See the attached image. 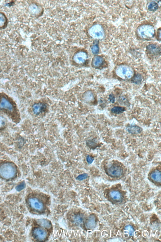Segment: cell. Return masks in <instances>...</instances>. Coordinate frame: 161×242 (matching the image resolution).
<instances>
[{
    "mask_svg": "<svg viewBox=\"0 0 161 242\" xmlns=\"http://www.w3.org/2000/svg\"><path fill=\"white\" fill-rule=\"evenodd\" d=\"M94 159L93 157L89 155H88L86 157V160L89 164H91L94 161Z\"/></svg>",
    "mask_w": 161,
    "mask_h": 242,
    "instance_id": "obj_27",
    "label": "cell"
},
{
    "mask_svg": "<svg viewBox=\"0 0 161 242\" xmlns=\"http://www.w3.org/2000/svg\"><path fill=\"white\" fill-rule=\"evenodd\" d=\"M107 175L112 177H118L121 176L123 172L122 168L117 165H113L107 169Z\"/></svg>",
    "mask_w": 161,
    "mask_h": 242,
    "instance_id": "obj_6",
    "label": "cell"
},
{
    "mask_svg": "<svg viewBox=\"0 0 161 242\" xmlns=\"http://www.w3.org/2000/svg\"><path fill=\"white\" fill-rule=\"evenodd\" d=\"M116 74L123 79H128L132 78L134 75V71L132 68L126 65L118 66L115 70Z\"/></svg>",
    "mask_w": 161,
    "mask_h": 242,
    "instance_id": "obj_4",
    "label": "cell"
},
{
    "mask_svg": "<svg viewBox=\"0 0 161 242\" xmlns=\"http://www.w3.org/2000/svg\"><path fill=\"white\" fill-rule=\"evenodd\" d=\"M125 230L126 233L130 236L134 235V230L133 227L130 225H128L125 227Z\"/></svg>",
    "mask_w": 161,
    "mask_h": 242,
    "instance_id": "obj_20",
    "label": "cell"
},
{
    "mask_svg": "<svg viewBox=\"0 0 161 242\" xmlns=\"http://www.w3.org/2000/svg\"><path fill=\"white\" fill-rule=\"evenodd\" d=\"M146 51L148 54L152 56H158L160 54V47L158 45L155 44L148 45Z\"/></svg>",
    "mask_w": 161,
    "mask_h": 242,
    "instance_id": "obj_9",
    "label": "cell"
},
{
    "mask_svg": "<svg viewBox=\"0 0 161 242\" xmlns=\"http://www.w3.org/2000/svg\"><path fill=\"white\" fill-rule=\"evenodd\" d=\"M87 145L90 148H94L97 145V142L95 139H90L87 141Z\"/></svg>",
    "mask_w": 161,
    "mask_h": 242,
    "instance_id": "obj_21",
    "label": "cell"
},
{
    "mask_svg": "<svg viewBox=\"0 0 161 242\" xmlns=\"http://www.w3.org/2000/svg\"><path fill=\"white\" fill-rule=\"evenodd\" d=\"M32 234L35 239L39 241H43L45 240L47 236L46 231L40 228L35 229L33 231Z\"/></svg>",
    "mask_w": 161,
    "mask_h": 242,
    "instance_id": "obj_8",
    "label": "cell"
},
{
    "mask_svg": "<svg viewBox=\"0 0 161 242\" xmlns=\"http://www.w3.org/2000/svg\"><path fill=\"white\" fill-rule=\"evenodd\" d=\"M127 131L129 133L132 134H139L142 131V129L139 126H131L127 128Z\"/></svg>",
    "mask_w": 161,
    "mask_h": 242,
    "instance_id": "obj_16",
    "label": "cell"
},
{
    "mask_svg": "<svg viewBox=\"0 0 161 242\" xmlns=\"http://www.w3.org/2000/svg\"><path fill=\"white\" fill-rule=\"evenodd\" d=\"M6 21L5 17L2 15H0V26L4 25Z\"/></svg>",
    "mask_w": 161,
    "mask_h": 242,
    "instance_id": "obj_26",
    "label": "cell"
},
{
    "mask_svg": "<svg viewBox=\"0 0 161 242\" xmlns=\"http://www.w3.org/2000/svg\"><path fill=\"white\" fill-rule=\"evenodd\" d=\"M17 168L12 163L6 162L0 165V177L9 180L14 178L17 175Z\"/></svg>",
    "mask_w": 161,
    "mask_h": 242,
    "instance_id": "obj_2",
    "label": "cell"
},
{
    "mask_svg": "<svg viewBox=\"0 0 161 242\" xmlns=\"http://www.w3.org/2000/svg\"><path fill=\"white\" fill-rule=\"evenodd\" d=\"M28 203L32 209L37 211H41L43 209V204L36 198H31L28 199Z\"/></svg>",
    "mask_w": 161,
    "mask_h": 242,
    "instance_id": "obj_7",
    "label": "cell"
},
{
    "mask_svg": "<svg viewBox=\"0 0 161 242\" xmlns=\"http://www.w3.org/2000/svg\"><path fill=\"white\" fill-rule=\"evenodd\" d=\"M137 36L143 40H149L154 37L155 30L152 25L144 24L140 26L137 30Z\"/></svg>",
    "mask_w": 161,
    "mask_h": 242,
    "instance_id": "obj_3",
    "label": "cell"
},
{
    "mask_svg": "<svg viewBox=\"0 0 161 242\" xmlns=\"http://www.w3.org/2000/svg\"><path fill=\"white\" fill-rule=\"evenodd\" d=\"M109 99L110 101L112 103H114L115 101V96L113 94H111L109 96Z\"/></svg>",
    "mask_w": 161,
    "mask_h": 242,
    "instance_id": "obj_28",
    "label": "cell"
},
{
    "mask_svg": "<svg viewBox=\"0 0 161 242\" xmlns=\"http://www.w3.org/2000/svg\"><path fill=\"white\" fill-rule=\"evenodd\" d=\"M88 177L87 173H84L79 175L77 177V179L79 180L82 181L86 179Z\"/></svg>",
    "mask_w": 161,
    "mask_h": 242,
    "instance_id": "obj_24",
    "label": "cell"
},
{
    "mask_svg": "<svg viewBox=\"0 0 161 242\" xmlns=\"http://www.w3.org/2000/svg\"><path fill=\"white\" fill-rule=\"evenodd\" d=\"M87 55L84 52L81 51L77 53L75 56V59L79 63H84L87 58Z\"/></svg>",
    "mask_w": 161,
    "mask_h": 242,
    "instance_id": "obj_12",
    "label": "cell"
},
{
    "mask_svg": "<svg viewBox=\"0 0 161 242\" xmlns=\"http://www.w3.org/2000/svg\"><path fill=\"white\" fill-rule=\"evenodd\" d=\"M73 222L77 225H81L84 221V216L82 214H78L75 215L73 217Z\"/></svg>",
    "mask_w": 161,
    "mask_h": 242,
    "instance_id": "obj_17",
    "label": "cell"
},
{
    "mask_svg": "<svg viewBox=\"0 0 161 242\" xmlns=\"http://www.w3.org/2000/svg\"><path fill=\"white\" fill-rule=\"evenodd\" d=\"M89 33L92 37L98 39H103L104 36V29L100 25L97 24L92 26L89 30Z\"/></svg>",
    "mask_w": 161,
    "mask_h": 242,
    "instance_id": "obj_5",
    "label": "cell"
},
{
    "mask_svg": "<svg viewBox=\"0 0 161 242\" xmlns=\"http://www.w3.org/2000/svg\"><path fill=\"white\" fill-rule=\"evenodd\" d=\"M91 51L93 54H97L99 51V46L98 44L93 45L91 47Z\"/></svg>",
    "mask_w": 161,
    "mask_h": 242,
    "instance_id": "obj_22",
    "label": "cell"
},
{
    "mask_svg": "<svg viewBox=\"0 0 161 242\" xmlns=\"http://www.w3.org/2000/svg\"><path fill=\"white\" fill-rule=\"evenodd\" d=\"M16 105L12 99L5 94L0 95V111L12 115L17 112Z\"/></svg>",
    "mask_w": 161,
    "mask_h": 242,
    "instance_id": "obj_1",
    "label": "cell"
},
{
    "mask_svg": "<svg viewBox=\"0 0 161 242\" xmlns=\"http://www.w3.org/2000/svg\"><path fill=\"white\" fill-rule=\"evenodd\" d=\"M104 62V59L102 56H95L92 60V65L93 67L99 68L103 65Z\"/></svg>",
    "mask_w": 161,
    "mask_h": 242,
    "instance_id": "obj_11",
    "label": "cell"
},
{
    "mask_svg": "<svg viewBox=\"0 0 161 242\" xmlns=\"http://www.w3.org/2000/svg\"><path fill=\"white\" fill-rule=\"evenodd\" d=\"M151 179L157 183H160L161 181V172L159 170H156L152 172L151 175Z\"/></svg>",
    "mask_w": 161,
    "mask_h": 242,
    "instance_id": "obj_15",
    "label": "cell"
},
{
    "mask_svg": "<svg viewBox=\"0 0 161 242\" xmlns=\"http://www.w3.org/2000/svg\"><path fill=\"white\" fill-rule=\"evenodd\" d=\"M158 4L155 1H151L149 3L148 6V10L151 11H155L158 9Z\"/></svg>",
    "mask_w": 161,
    "mask_h": 242,
    "instance_id": "obj_18",
    "label": "cell"
},
{
    "mask_svg": "<svg viewBox=\"0 0 161 242\" xmlns=\"http://www.w3.org/2000/svg\"><path fill=\"white\" fill-rule=\"evenodd\" d=\"M109 196L111 199L117 202L120 201L122 198L121 193L117 191H112L110 192Z\"/></svg>",
    "mask_w": 161,
    "mask_h": 242,
    "instance_id": "obj_14",
    "label": "cell"
},
{
    "mask_svg": "<svg viewBox=\"0 0 161 242\" xmlns=\"http://www.w3.org/2000/svg\"><path fill=\"white\" fill-rule=\"evenodd\" d=\"M160 33H161V29H160V28L158 30V31H157V38H158V40H160V39H161Z\"/></svg>",
    "mask_w": 161,
    "mask_h": 242,
    "instance_id": "obj_29",
    "label": "cell"
},
{
    "mask_svg": "<svg viewBox=\"0 0 161 242\" xmlns=\"http://www.w3.org/2000/svg\"><path fill=\"white\" fill-rule=\"evenodd\" d=\"M37 223L39 225L45 228L50 229L52 227L51 222L47 219H38L37 220Z\"/></svg>",
    "mask_w": 161,
    "mask_h": 242,
    "instance_id": "obj_13",
    "label": "cell"
},
{
    "mask_svg": "<svg viewBox=\"0 0 161 242\" xmlns=\"http://www.w3.org/2000/svg\"><path fill=\"white\" fill-rule=\"evenodd\" d=\"M25 184L24 182H22L17 185L16 187V190L17 191H20L25 188Z\"/></svg>",
    "mask_w": 161,
    "mask_h": 242,
    "instance_id": "obj_25",
    "label": "cell"
},
{
    "mask_svg": "<svg viewBox=\"0 0 161 242\" xmlns=\"http://www.w3.org/2000/svg\"><path fill=\"white\" fill-rule=\"evenodd\" d=\"M141 80L142 77L141 75L140 74H138L133 78V83H135L136 84H138L141 82Z\"/></svg>",
    "mask_w": 161,
    "mask_h": 242,
    "instance_id": "obj_23",
    "label": "cell"
},
{
    "mask_svg": "<svg viewBox=\"0 0 161 242\" xmlns=\"http://www.w3.org/2000/svg\"><path fill=\"white\" fill-rule=\"evenodd\" d=\"M3 122H2L1 121H0V127H1L3 126Z\"/></svg>",
    "mask_w": 161,
    "mask_h": 242,
    "instance_id": "obj_30",
    "label": "cell"
},
{
    "mask_svg": "<svg viewBox=\"0 0 161 242\" xmlns=\"http://www.w3.org/2000/svg\"><path fill=\"white\" fill-rule=\"evenodd\" d=\"M96 225V218L94 215H91L85 222V227L87 229L92 230L95 228Z\"/></svg>",
    "mask_w": 161,
    "mask_h": 242,
    "instance_id": "obj_10",
    "label": "cell"
},
{
    "mask_svg": "<svg viewBox=\"0 0 161 242\" xmlns=\"http://www.w3.org/2000/svg\"><path fill=\"white\" fill-rule=\"evenodd\" d=\"M111 112L115 114H120L124 112L125 111L124 108L121 107L115 106L111 109Z\"/></svg>",
    "mask_w": 161,
    "mask_h": 242,
    "instance_id": "obj_19",
    "label": "cell"
}]
</instances>
